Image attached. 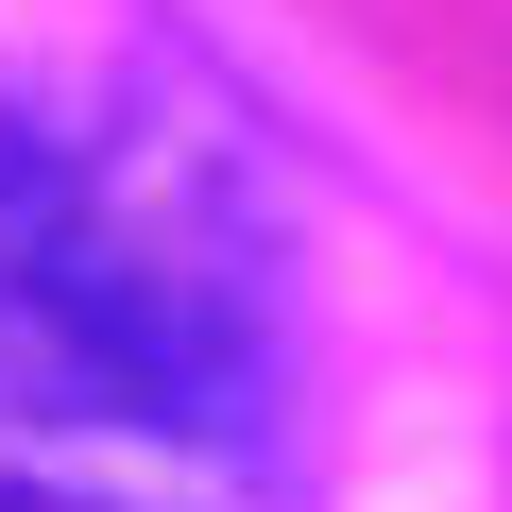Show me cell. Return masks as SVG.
Masks as SVG:
<instances>
[{
	"instance_id": "cell-2",
	"label": "cell",
	"mask_w": 512,
	"mask_h": 512,
	"mask_svg": "<svg viewBox=\"0 0 512 512\" xmlns=\"http://www.w3.org/2000/svg\"><path fill=\"white\" fill-rule=\"evenodd\" d=\"M0 512H291V495L274 427L171 410L86 342H52L35 308H0Z\"/></svg>"
},
{
	"instance_id": "cell-1",
	"label": "cell",
	"mask_w": 512,
	"mask_h": 512,
	"mask_svg": "<svg viewBox=\"0 0 512 512\" xmlns=\"http://www.w3.org/2000/svg\"><path fill=\"white\" fill-rule=\"evenodd\" d=\"M0 308L103 376L274 427V188L171 69H69L0 103Z\"/></svg>"
}]
</instances>
